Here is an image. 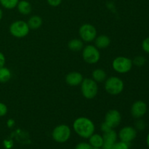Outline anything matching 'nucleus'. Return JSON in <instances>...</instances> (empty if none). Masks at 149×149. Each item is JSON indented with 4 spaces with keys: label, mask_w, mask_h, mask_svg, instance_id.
I'll list each match as a JSON object with an SVG mask.
<instances>
[{
    "label": "nucleus",
    "mask_w": 149,
    "mask_h": 149,
    "mask_svg": "<svg viewBox=\"0 0 149 149\" xmlns=\"http://www.w3.org/2000/svg\"><path fill=\"white\" fill-rule=\"evenodd\" d=\"M146 142H147V145H148V148H149V132L147 135V138H146Z\"/></svg>",
    "instance_id": "obj_32"
},
{
    "label": "nucleus",
    "mask_w": 149,
    "mask_h": 149,
    "mask_svg": "<svg viewBox=\"0 0 149 149\" xmlns=\"http://www.w3.org/2000/svg\"><path fill=\"white\" fill-rule=\"evenodd\" d=\"M11 78V71L9 68L3 66L0 68V82H7Z\"/></svg>",
    "instance_id": "obj_20"
},
{
    "label": "nucleus",
    "mask_w": 149,
    "mask_h": 149,
    "mask_svg": "<svg viewBox=\"0 0 149 149\" xmlns=\"http://www.w3.org/2000/svg\"><path fill=\"white\" fill-rule=\"evenodd\" d=\"M132 61L129 58L124 56L116 57L112 62V68L119 74H126L132 68Z\"/></svg>",
    "instance_id": "obj_4"
},
{
    "label": "nucleus",
    "mask_w": 149,
    "mask_h": 149,
    "mask_svg": "<svg viewBox=\"0 0 149 149\" xmlns=\"http://www.w3.org/2000/svg\"><path fill=\"white\" fill-rule=\"evenodd\" d=\"M136 127L140 130H142L145 128V123L143 120H138L136 122Z\"/></svg>",
    "instance_id": "obj_28"
},
{
    "label": "nucleus",
    "mask_w": 149,
    "mask_h": 149,
    "mask_svg": "<svg viewBox=\"0 0 149 149\" xmlns=\"http://www.w3.org/2000/svg\"><path fill=\"white\" fill-rule=\"evenodd\" d=\"M48 4L52 7H58L62 2V0H47Z\"/></svg>",
    "instance_id": "obj_27"
},
{
    "label": "nucleus",
    "mask_w": 149,
    "mask_h": 149,
    "mask_svg": "<svg viewBox=\"0 0 149 149\" xmlns=\"http://www.w3.org/2000/svg\"><path fill=\"white\" fill-rule=\"evenodd\" d=\"M79 34L83 42H91L94 41L97 36V30L92 24L85 23L79 28Z\"/></svg>",
    "instance_id": "obj_8"
},
{
    "label": "nucleus",
    "mask_w": 149,
    "mask_h": 149,
    "mask_svg": "<svg viewBox=\"0 0 149 149\" xmlns=\"http://www.w3.org/2000/svg\"><path fill=\"white\" fill-rule=\"evenodd\" d=\"M29 26L27 22L24 20H16L10 26V32L12 36L15 38H23L29 33Z\"/></svg>",
    "instance_id": "obj_6"
},
{
    "label": "nucleus",
    "mask_w": 149,
    "mask_h": 149,
    "mask_svg": "<svg viewBox=\"0 0 149 149\" xmlns=\"http://www.w3.org/2000/svg\"><path fill=\"white\" fill-rule=\"evenodd\" d=\"M92 76H93V79H94L97 83L103 82V81H106V79H107L106 78L107 77L106 72L101 68H97V69L94 70L93 71Z\"/></svg>",
    "instance_id": "obj_19"
},
{
    "label": "nucleus",
    "mask_w": 149,
    "mask_h": 149,
    "mask_svg": "<svg viewBox=\"0 0 149 149\" xmlns=\"http://www.w3.org/2000/svg\"><path fill=\"white\" fill-rule=\"evenodd\" d=\"M119 139L121 141L129 143L131 141H133L137 136V131L134 127L130 126H126L124 127L123 128L120 130L119 132Z\"/></svg>",
    "instance_id": "obj_10"
},
{
    "label": "nucleus",
    "mask_w": 149,
    "mask_h": 149,
    "mask_svg": "<svg viewBox=\"0 0 149 149\" xmlns=\"http://www.w3.org/2000/svg\"><path fill=\"white\" fill-rule=\"evenodd\" d=\"M73 128L74 132L82 138H89L94 134L95 130L93 121L84 116L76 119L73 123Z\"/></svg>",
    "instance_id": "obj_1"
},
{
    "label": "nucleus",
    "mask_w": 149,
    "mask_h": 149,
    "mask_svg": "<svg viewBox=\"0 0 149 149\" xmlns=\"http://www.w3.org/2000/svg\"><path fill=\"white\" fill-rule=\"evenodd\" d=\"M147 112V105L143 100H137L131 107V114L135 119H141Z\"/></svg>",
    "instance_id": "obj_11"
},
{
    "label": "nucleus",
    "mask_w": 149,
    "mask_h": 149,
    "mask_svg": "<svg viewBox=\"0 0 149 149\" xmlns=\"http://www.w3.org/2000/svg\"><path fill=\"white\" fill-rule=\"evenodd\" d=\"M80 85L81 94L84 97L91 100L96 97L98 93V86L94 79L90 78L84 79Z\"/></svg>",
    "instance_id": "obj_2"
},
{
    "label": "nucleus",
    "mask_w": 149,
    "mask_h": 149,
    "mask_svg": "<svg viewBox=\"0 0 149 149\" xmlns=\"http://www.w3.org/2000/svg\"><path fill=\"white\" fill-rule=\"evenodd\" d=\"M89 143L93 148H101L103 144V136L99 134H93L89 138Z\"/></svg>",
    "instance_id": "obj_17"
},
{
    "label": "nucleus",
    "mask_w": 149,
    "mask_h": 149,
    "mask_svg": "<svg viewBox=\"0 0 149 149\" xmlns=\"http://www.w3.org/2000/svg\"><path fill=\"white\" fill-rule=\"evenodd\" d=\"M71 135V130L66 125H60L54 128L52 132V138L57 143H63L68 141Z\"/></svg>",
    "instance_id": "obj_5"
},
{
    "label": "nucleus",
    "mask_w": 149,
    "mask_h": 149,
    "mask_svg": "<svg viewBox=\"0 0 149 149\" xmlns=\"http://www.w3.org/2000/svg\"><path fill=\"white\" fill-rule=\"evenodd\" d=\"M142 49L145 51L146 53L149 54V37L146 38L142 42Z\"/></svg>",
    "instance_id": "obj_25"
},
{
    "label": "nucleus",
    "mask_w": 149,
    "mask_h": 149,
    "mask_svg": "<svg viewBox=\"0 0 149 149\" xmlns=\"http://www.w3.org/2000/svg\"><path fill=\"white\" fill-rule=\"evenodd\" d=\"M103 138V144L102 146V149H112L115 143L117 140V134L113 130L103 132L102 135Z\"/></svg>",
    "instance_id": "obj_12"
},
{
    "label": "nucleus",
    "mask_w": 149,
    "mask_h": 149,
    "mask_svg": "<svg viewBox=\"0 0 149 149\" xmlns=\"http://www.w3.org/2000/svg\"><path fill=\"white\" fill-rule=\"evenodd\" d=\"M5 57H4V54L2 52H0V68L4 66V64H5Z\"/></svg>",
    "instance_id": "obj_29"
},
{
    "label": "nucleus",
    "mask_w": 149,
    "mask_h": 149,
    "mask_svg": "<svg viewBox=\"0 0 149 149\" xmlns=\"http://www.w3.org/2000/svg\"><path fill=\"white\" fill-rule=\"evenodd\" d=\"M111 39L106 35H100L95 39V46L97 49H105L110 45Z\"/></svg>",
    "instance_id": "obj_14"
},
{
    "label": "nucleus",
    "mask_w": 149,
    "mask_h": 149,
    "mask_svg": "<svg viewBox=\"0 0 149 149\" xmlns=\"http://www.w3.org/2000/svg\"><path fill=\"white\" fill-rule=\"evenodd\" d=\"M82 58L88 64H95L100 58L99 49L95 45H88L82 49Z\"/></svg>",
    "instance_id": "obj_7"
},
{
    "label": "nucleus",
    "mask_w": 149,
    "mask_h": 149,
    "mask_svg": "<svg viewBox=\"0 0 149 149\" xmlns=\"http://www.w3.org/2000/svg\"><path fill=\"white\" fill-rule=\"evenodd\" d=\"M27 23L29 29H32V30H36V29H39L42 26V19L39 15L31 16L29 19Z\"/></svg>",
    "instance_id": "obj_16"
},
{
    "label": "nucleus",
    "mask_w": 149,
    "mask_h": 149,
    "mask_svg": "<svg viewBox=\"0 0 149 149\" xmlns=\"http://www.w3.org/2000/svg\"><path fill=\"white\" fill-rule=\"evenodd\" d=\"M112 149H129V145H128V143L123 142V141L116 142Z\"/></svg>",
    "instance_id": "obj_23"
},
{
    "label": "nucleus",
    "mask_w": 149,
    "mask_h": 149,
    "mask_svg": "<svg viewBox=\"0 0 149 149\" xmlns=\"http://www.w3.org/2000/svg\"><path fill=\"white\" fill-rule=\"evenodd\" d=\"M2 17H3V12H2V10H1V9L0 8V20H1Z\"/></svg>",
    "instance_id": "obj_31"
},
{
    "label": "nucleus",
    "mask_w": 149,
    "mask_h": 149,
    "mask_svg": "<svg viewBox=\"0 0 149 149\" xmlns=\"http://www.w3.org/2000/svg\"><path fill=\"white\" fill-rule=\"evenodd\" d=\"M75 149H93V147L87 143H79L76 146Z\"/></svg>",
    "instance_id": "obj_24"
},
{
    "label": "nucleus",
    "mask_w": 149,
    "mask_h": 149,
    "mask_svg": "<svg viewBox=\"0 0 149 149\" xmlns=\"http://www.w3.org/2000/svg\"><path fill=\"white\" fill-rule=\"evenodd\" d=\"M122 121V116L119 111L116 109L109 110L105 116L104 123L109 127L111 129L116 127L119 125Z\"/></svg>",
    "instance_id": "obj_9"
},
{
    "label": "nucleus",
    "mask_w": 149,
    "mask_h": 149,
    "mask_svg": "<svg viewBox=\"0 0 149 149\" xmlns=\"http://www.w3.org/2000/svg\"><path fill=\"white\" fill-rule=\"evenodd\" d=\"M93 149H100V148H93Z\"/></svg>",
    "instance_id": "obj_33"
},
{
    "label": "nucleus",
    "mask_w": 149,
    "mask_h": 149,
    "mask_svg": "<svg viewBox=\"0 0 149 149\" xmlns=\"http://www.w3.org/2000/svg\"><path fill=\"white\" fill-rule=\"evenodd\" d=\"M105 90L109 94L117 95L124 90L125 84L122 79L118 77H111L105 81Z\"/></svg>",
    "instance_id": "obj_3"
},
{
    "label": "nucleus",
    "mask_w": 149,
    "mask_h": 149,
    "mask_svg": "<svg viewBox=\"0 0 149 149\" xmlns=\"http://www.w3.org/2000/svg\"><path fill=\"white\" fill-rule=\"evenodd\" d=\"M68 47L73 52H79L81 51L84 47L83 41L79 39H71L68 42Z\"/></svg>",
    "instance_id": "obj_18"
},
{
    "label": "nucleus",
    "mask_w": 149,
    "mask_h": 149,
    "mask_svg": "<svg viewBox=\"0 0 149 149\" xmlns=\"http://www.w3.org/2000/svg\"><path fill=\"white\" fill-rule=\"evenodd\" d=\"M100 129H101L102 132H107V131L111 130H113V129H111V128L109 127L108 125H106L104 122H103V123H102L101 126H100Z\"/></svg>",
    "instance_id": "obj_30"
},
{
    "label": "nucleus",
    "mask_w": 149,
    "mask_h": 149,
    "mask_svg": "<svg viewBox=\"0 0 149 149\" xmlns=\"http://www.w3.org/2000/svg\"><path fill=\"white\" fill-rule=\"evenodd\" d=\"M146 58L143 56H137L132 61V63L137 66H143L146 63Z\"/></svg>",
    "instance_id": "obj_22"
},
{
    "label": "nucleus",
    "mask_w": 149,
    "mask_h": 149,
    "mask_svg": "<svg viewBox=\"0 0 149 149\" xmlns=\"http://www.w3.org/2000/svg\"><path fill=\"white\" fill-rule=\"evenodd\" d=\"M83 79L84 78H83L82 74L78 71H71L68 73L65 77V82L71 87L80 85Z\"/></svg>",
    "instance_id": "obj_13"
},
{
    "label": "nucleus",
    "mask_w": 149,
    "mask_h": 149,
    "mask_svg": "<svg viewBox=\"0 0 149 149\" xmlns=\"http://www.w3.org/2000/svg\"><path fill=\"white\" fill-rule=\"evenodd\" d=\"M19 0H1V4L7 10H13L17 7Z\"/></svg>",
    "instance_id": "obj_21"
},
{
    "label": "nucleus",
    "mask_w": 149,
    "mask_h": 149,
    "mask_svg": "<svg viewBox=\"0 0 149 149\" xmlns=\"http://www.w3.org/2000/svg\"><path fill=\"white\" fill-rule=\"evenodd\" d=\"M0 4H1V0H0Z\"/></svg>",
    "instance_id": "obj_34"
},
{
    "label": "nucleus",
    "mask_w": 149,
    "mask_h": 149,
    "mask_svg": "<svg viewBox=\"0 0 149 149\" xmlns=\"http://www.w3.org/2000/svg\"><path fill=\"white\" fill-rule=\"evenodd\" d=\"M17 10L20 14L23 15H27L31 13L32 7L31 4L27 0H21L19 1L18 4L17 5Z\"/></svg>",
    "instance_id": "obj_15"
},
{
    "label": "nucleus",
    "mask_w": 149,
    "mask_h": 149,
    "mask_svg": "<svg viewBox=\"0 0 149 149\" xmlns=\"http://www.w3.org/2000/svg\"><path fill=\"white\" fill-rule=\"evenodd\" d=\"M7 113V107L4 103L0 102V117L4 116Z\"/></svg>",
    "instance_id": "obj_26"
}]
</instances>
